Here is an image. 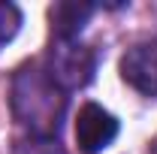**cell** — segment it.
<instances>
[{"mask_svg": "<svg viewBox=\"0 0 157 154\" xmlns=\"http://www.w3.org/2000/svg\"><path fill=\"white\" fill-rule=\"evenodd\" d=\"M21 27V12L15 3H0V48L6 42H12V37Z\"/></svg>", "mask_w": 157, "mask_h": 154, "instance_id": "6", "label": "cell"}, {"mask_svg": "<svg viewBox=\"0 0 157 154\" xmlns=\"http://www.w3.org/2000/svg\"><path fill=\"white\" fill-rule=\"evenodd\" d=\"M121 79L145 97H157V37L130 45L121 58Z\"/></svg>", "mask_w": 157, "mask_h": 154, "instance_id": "3", "label": "cell"}, {"mask_svg": "<svg viewBox=\"0 0 157 154\" xmlns=\"http://www.w3.org/2000/svg\"><path fill=\"white\" fill-rule=\"evenodd\" d=\"M118 136V121L97 103H85L76 118V142L85 154H100Z\"/></svg>", "mask_w": 157, "mask_h": 154, "instance_id": "4", "label": "cell"}, {"mask_svg": "<svg viewBox=\"0 0 157 154\" xmlns=\"http://www.w3.org/2000/svg\"><path fill=\"white\" fill-rule=\"evenodd\" d=\"M91 15H94V3H85V0H63V3H55L52 12H48L55 39H76L78 30L88 24Z\"/></svg>", "mask_w": 157, "mask_h": 154, "instance_id": "5", "label": "cell"}, {"mask_svg": "<svg viewBox=\"0 0 157 154\" xmlns=\"http://www.w3.org/2000/svg\"><path fill=\"white\" fill-rule=\"evenodd\" d=\"M15 154H63V148L58 145V139H36V136H30V139L18 142Z\"/></svg>", "mask_w": 157, "mask_h": 154, "instance_id": "7", "label": "cell"}, {"mask_svg": "<svg viewBox=\"0 0 157 154\" xmlns=\"http://www.w3.org/2000/svg\"><path fill=\"white\" fill-rule=\"evenodd\" d=\"M94 67H97V60H94V52L88 45H78L76 39H55V45L48 52L45 73L63 91H76L94 79Z\"/></svg>", "mask_w": 157, "mask_h": 154, "instance_id": "2", "label": "cell"}, {"mask_svg": "<svg viewBox=\"0 0 157 154\" xmlns=\"http://www.w3.org/2000/svg\"><path fill=\"white\" fill-rule=\"evenodd\" d=\"M15 121L36 139H55L67 112V91L39 67H24L12 79Z\"/></svg>", "mask_w": 157, "mask_h": 154, "instance_id": "1", "label": "cell"}]
</instances>
